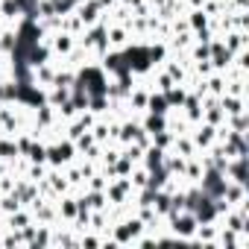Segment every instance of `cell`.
<instances>
[{"label":"cell","instance_id":"cell-1","mask_svg":"<svg viewBox=\"0 0 249 249\" xmlns=\"http://www.w3.org/2000/svg\"><path fill=\"white\" fill-rule=\"evenodd\" d=\"M141 231H144V220L138 214H129L126 220H120V223H114L108 229V237H111L114 246H132Z\"/></svg>","mask_w":249,"mask_h":249},{"label":"cell","instance_id":"cell-2","mask_svg":"<svg viewBox=\"0 0 249 249\" xmlns=\"http://www.w3.org/2000/svg\"><path fill=\"white\" fill-rule=\"evenodd\" d=\"M71 161H76V147L68 138H59L53 144H47V167H68Z\"/></svg>","mask_w":249,"mask_h":249},{"label":"cell","instance_id":"cell-3","mask_svg":"<svg viewBox=\"0 0 249 249\" xmlns=\"http://www.w3.org/2000/svg\"><path fill=\"white\" fill-rule=\"evenodd\" d=\"M164 223H167V229L182 240V243H188L191 240V234L196 231V217L191 214V211H176V214H170V217H164Z\"/></svg>","mask_w":249,"mask_h":249},{"label":"cell","instance_id":"cell-4","mask_svg":"<svg viewBox=\"0 0 249 249\" xmlns=\"http://www.w3.org/2000/svg\"><path fill=\"white\" fill-rule=\"evenodd\" d=\"M191 141H194V147L202 153V150H208L214 141H217V126H211V123H205V120H199V123H194L191 126Z\"/></svg>","mask_w":249,"mask_h":249},{"label":"cell","instance_id":"cell-5","mask_svg":"<svg viewBox=\"0 0 249 249\" xmlns=\"http://www.w3.org/2000/svg\"><path fill=\"white\" fill-rule=\"evenodd\" d=\"M76 18L82 21V27H91L97 21H103V6L97 3V0H82V3H76Z\"/></svg>","mask_w":249,"mask_h":249},{"label":"cell","instance_id":"cell-6","mask_svg":"<svg viewBox=\"0 0 249 249\" xmlns=\"http://www.w3.org/2000/svg\"><path fill=\"white\" fill-rule=\"evenodd\" d=\"M226 179H231V182H240V185H249V156H237V159H229V167H226Z\"/></svg>","mask_w":249,"mask_h":249},{"label":"cell","instance_id":"cell-7","mask_svg":"<svg viewBox=\"0 0 249 249\" xmlns=\"http://www.w3.org/2000/svg\"><path fill=\"white\" fill-rule=\"evenodd\" d=\"M106 38H108V47L111 50H123V47L132 41V33L123 27V24H108L106 27Z\"/></svg>","mask_w":249,"mask_h":249},{"label":"cell","instance_id":"cell-8","mask_svg":"<svg viewBox=\"0 0 249 249\" xmlns=\"http://www.w3.org/2000/svg\"><path fill=\"white\" fill-rule=\"evenodd\" d=\"M220 38H223V44H226L229 53L249 50V33H246V30H229V33H223Z\"/></svg>","mask_w":249,"mask_h":249},{"label":"cell","instance_id":"cell-9","mask_svg":"<svg viewBox=\"0 0 249 249\" xmlns=\"http://www.w3.org/2000/svg\"><path fill=\"white\" fill-rule=\"evenodd\" d=\"M223 199L234 208V205H240V202H246L249 199V185H240V182H226V191H223Z\"/></svg>","mask_w":249,"mask_h":249},{"label":"cell","instance_id":"cell-10","mask_svg":"<svg viewBox=\"0 0 249 249\" xmlns=\"http://www.w3.org/2000/svg\"><path fill=\"white\" fill-rule=\"evenodd\" d=\"M164 153H167V150H161V147H156V144L150 141V144L144 147V159H141V164H144L147 170H156V167H161Z\"/></svg>","mask_w":249,"mask_h":249},{"label":"cell","instance_id":"cell-11","mask_svg":"<svg viewBox=\"0 0 249 249\" xmlns=\"http://www.w3.org/2000/svg\"><path fill=\"white\" fill-rule=\"evenodd\" d=\"M217 100H220V106H223L226 117H231V114H240V111H246V97H231V94H220Z\"/></svg>","mask_w":249,"mask_h":249},{"label":"cell","instance_id":"cell-12","mask_svg":"<svg viewBox=\"0 0 249 249\" xmlns=\"http://www.w3.org/2000/svg\"><path fill=\"white\" fill-rule=\"evenodd\" d=\"M30 223H36V220H33V211H30L27 205H21L18 211L6 214V229H24V226H30Z\"/></svg>","mask_w":249,"mask_h":249},{"label":"cell","instance_id":"cell-13","mask_svg":"<svg viewBox=\"0 0 249 249\" xmlns=\"http://www.w3.org/2000/svg\"><path fill=\"white\" fill-rule=\"evenodd\" d=\"M21 153H18V141L15 135H0V161H15Z\"/></svg>","mask_w":249,"mask_h":249},{"label":"cell","instance_id":"cell-14","mask_svg":"<svg viewBox=\"0 0 249 249\" xmlns=\"http://www.w3.org/2000/svg\"><path fill=\"white\" fill-rule=\"evenodd\" d=\"M185 24H188L191 33H199V30L208 27V15L202 9H185Z\"/></svg>","mask_w":249,"mask_h":249},{"label":"cell","instance_id":"cell-15","mask_svg":"<svg viewBox=\"0 0 249 249\" xmlns=\"http://www.w3.org/2000/svg\"><path fill=\"white\" fill-rule=\"evenodd\" d=\"M176 156H182V159H191V156H196L199 150L194 147V141H191V135H176L173 138V147H170Z\"/></svg>","mask_w":249,"mask_h":249},{"label":"cell","instance_id":"cell-16","mask_svg":"<svg viewBox=\"0 0 249 249\" xmlns=\"http://www.w3.org/2000/svg\"><path fill=\"white\" fill-rule=\"evenodd\" d=\"M15 44H18V33H15V27L9 24V27L0 30V56H9V53L15 50Z\"/></svg>","mask_w":249,"mask_h":249},{"label":"cell","instance_id":"cell-17","mask_svg":"<svg viewBox=\"0 0 249 249\" xmlns=\"http://www.w3.org/2000/svg\"><path fill=\"white\" fill-rule=\"evenodd\" d=\"M161 94H164V100H167L170 108H179V106L185 103V97H188V88H185V85H170V88L161 91Z\"/></svg>","mask_w":249,"mask_h":249},{"label":"cell","instance_id":"cell-18","mask_svg":"<svg viewBox=\"0 0 249 249\" xmlns=\"http://www.w3.org/2000/svg\"><path fill=\"white\" fill-rule=\"evenodd\" d=\"M27 161H30V164H47V144H44L41 138L33 141V147H30V153H27Z\"/></svg>","mask_w":249,"mask_h":249},{"label":"cell","instance_id":"cell-19","mask_svg":"<svg viewBox=\"0 0 249 249\" xmlns=\"http://www.w3.org/2000/svg\"><path fill=\"white\" fill-rule=\"evenodd\" d=\"M108 103H111L108 94H91V97H88V111L97 114V117H103V114L108 111Z\"/></svg>","mask_w":249,"mask_h":249},{"label":"cell","instance_id":"cell-20","mask_svg":"<svg viewBox=\"0 0 249 249\" xmlns=\"http://www.w3.org/2000/svg\"><path fill=\"white\" fill-rule=\"evenodd\" d=\"M147 111H153V114H167V111H170V106H167V100H164V94H161V91H150Z\"/></svg>","mask_w":249,"mask_h":249},{"label":"cell","instance_id":"cell-21","mask_svg":"<svg viewBox=\"0 0 249 249\" xmlns=\"http://www.w3.org/2000/svg\"><path fill=\"white\" fill-rule=\"evenodd\" d=\"M59 30H65V33H71V36H79L85 27H82V21L76 18V12H68V15H62V24H59Z\"/></svg>","mask_w":249,"mask_h":249},{"label":"cell","instance_id":"cell-22","mask_svg":"<svg viewBox=\"0 0 249 249\" xmlns=\"http://www.w3.org/2000/svg\"><path fill=\"white\" fill-rule=\"evenodd\" d=\"M147 179H150V170H147L144 164H135V167H132V173H129L132 188H135V191H138V188H144V185H147Z\"/></svg>","mask_w":249,"mask_h":249},{"label":"cell","instance_id":"cell-23","mask_svg":"<svg viewBox=\"0 0 249 249\" xmlns=\"http://www.w3.org/2000/svg\"><path fill=\"white\" fill-rule=\"evenodd\" d=\"M173 138H176V135H173L170 129H161V132H156L150 141H153L156 147H161V150H170V147H173Z\"/></svg>","mask_w":249,"mask_h":249},{"label":"cell","instance_id":"cell-24","mask_svg":"<svg viewBox=\"0 0 249 249\" xmlns=\"http://www.w3.org/2000/svg\"><path fill=\"white\" fill-rule=\"evenodd\" d=\"M44 176H47V164H30V167H27V179L41 182Z\"/></svg>","mask_w":249,"mask_h":249},{"label":"cell","instance_id":"cell-25","mask_svg":"<svg viewBox=\"0 0 249 249\" xmlns=\"http://www.w3.org/2000/svg\"><path fill=\"white\" fill-rule=\"evenodd\" d=\"M71 3H73V6H76V3H82V0H71Z\"/></svg>","mask_w":249,"mask_h":249}]
</instances>
